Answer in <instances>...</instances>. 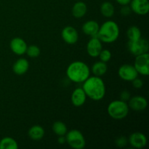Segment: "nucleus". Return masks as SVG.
Masks as SVG:
<instances>
[{
	"label": "nucleus",
	"instance_id": "f257e3e1",
	"mask_svg": "<svg viewBox=\"0 0 149 149\" xmlns=\"http://www.w3.org/2000/svg\"><path fill=\"white\" fill-rule=\"evenodd\" d=\"M81 88L84 91L87 97L95 101L102 100L106 95V85L100 77L90 76L83 82Z\"/></svg>",
	"mask_w": 149,
	"mask_h": 149
},
{
	"label": "nucleus",
	"instance_id": "f03ea898",
	"mask_svg": "<svg viewBox=\"0 0 149 149\" xmlns=\"http://www.w3.org/2000/svg\"><path fill=\"white\" fill-rule=\"evenodd\" d=\"M66 75L74 83H83L90 75L88 65L82 61H74L68 66Z\"/></svg>",
	"mask_w": 149,
	"mask_h": 149
},
{
	"label": "nucleus",
	"instance_id": "7ed1b4c3",
	"mask_svg": "<svg viewBox=\"0 0 149 149\" xmlns=\"http://www.w3.org/2000/svg\"><path fill=\"white\" fill-rule=\"evenodd\" d=\"M119 27L116 22L108 20L99 27L97 37L104 43H113L119 36Z\"/></svg>",
	"mask_w": 149,
	"mask_h": 149
},
{
	"label": "nucleus",
	"instance_id": "20e7f679",
	"mask_svg": "<svg viewBox=\"0 0 149 149\" xmlns=\"http://www.w3.org/2000/svg\"><path fill=\"white\" fill-rule=\"evenodd\" d=\"M130 108L127 102L121 100H113L109 103L107 111L109 116L115 120H121L126 117L129 113Z\"/></svg>",
	"mask_w": 149,
	"mask_h": 149
},
{
	"label": "nucleus",
	"instance_id": "39448f33",
	"mask_svg": "<svg viewBox=\"0 0 149 149\" xmlns=\"http://www.w3.org/2000/svg\"><path fill=\"white\" fill-rule=\"evenodd\" d=\"M66 143L74 149H82L85 147L86 141L83 134L78 130H71L65 134Z\"/></svg>",
	"mask_w": 149,
	"mask_h": 149
},
{
	"label": "nucleus",
	"instance_id": "423d86ee",
	"mask_svg": "<svg viewBox=\"0 0 149 149\" xmlns=\"http://www.w3.org/2000/svg\"><path fill=\"white\" fill-rule=\"evenodd\" d=\"M129 52L135 56L148 52V42L145 39L140 38L135 41H129L127 43Z\"/></svg>",
	"mask_w": 149,
	"mask_h": 149
},
{
	"label": "nucleus",
	"instance_id": "0eeeda50",
	"mask_svg": "<svg viewBox=\"0 0 149 149\" xmlns=\"http://www.w3.org/2000/svg\"><path fill=\"white\" fill-rule=\"evenodd\" d=\"M134 67L138 74L143 76L149 75V54L148 52L135 56Z\"/></svg>",
	"mask_w": 149,
	"mask_h": 149
},
{
	"label": "nucleus",
	"instance_id": "6e6552de",
	"mask_svg": "<svg viewBox=\"0 0 149 149\" xmlns=\"http://www.w3.org/2000/svg\"><path fill=\"white\" fill-rule=\"evenodd\" d=\"M118 75L124 81H132L138 77V73L133 65L124 64L119 67Z\"/></svg>",
	"mask_w": 149,
	"mask_h": 149
},
{
	"label": "nucleus",
	"instance_id": "1a4fd4ad",
	"mask_svg": "<svg viewBox=\"0 0 149 149\" xmlns=\"http://www.w3.org/2000/svg\"><path fill=\"white\" fill-rule=\"evenodd\" d=\"M103 49L102 42L97 37L93 36L89 40L87 44V54L92 58H97L98 57L100 51Z\"/></svg>",
	"mask_w": 149,
	"mask_h": 149
},
{
	"label": "nucleus",
	"instance_id": "9d476101",
	"mask_svg": "<svg viewBox=\"0 0 149 149\" xmlns=\"http://www.w3.org/2000/svg\"><path fill=\"white\" fill-rule=\"evenodd\" d=\"M130 7L135 14L145 15L149 12V1L148 0H131Z\"/></svg>",
	"mask_w": 149,
	"mask_h": 149
},
{
	"label": "nucleus",
	"instance_id": "9b49d317",
	"mask_svg": "<svg viewBox=\"0 0 149 149\" xmlns=\"http://www.w3.org/2000/svg\"><path fill=\"white\" fill-rule=\"evenodd\" d=\"M61 36L64 42L68 45H74L79 39L78 31L73 26H65L61 31Z\"/></svg>",
	"mask_w": 149,
	"mask_h": 149
},
{
	"label": "nucleus",
	"instance_id": "f8f14e48",
	"mask_svg": "<svg viewBox=\"0 0 149 149\" xmlns=\"http://www.w3.org/2000/svg\"><path fill=\"white\" fill-rule=\"evenodd\" d=\"M128 142L133 148L141 149L146 146L147 138L142 132H135L130 135Z\"/></svg>",
	"mask_w": 149,
	"mask_h": 149
},
{
	"label": "nucleus",
	"instance_id": "ddd939ff",
	"mask_svg": "<svg viewBox=\"0 0 149 149\" xmlns=\"http://www.w3.org/2000/svg\"><path fill=\"white\" fill-rule=\"evenodd\" d=\"M128 103L130 109L135 111H142L146 110L148 106V102L144 97L141 95H136L131 97Z\"/></svg>",
	"mask_w": 149,
	"mask_h": 149
},
{
	"label": "nucleus",
	"instance_id": "4468645a",
	"mask_svg": "<svg viewBox=\"0 0 149 149\" xmlns=\"http://www.w3.org/2000/svg\"><path fill=\"white\" fill-rule=\"evenodd\" d=\"M10 47L12 52L17 55H23L27 49V44L20 37H15L10 41Z\"/></svg>",
	"mask_w": 149,
	"mask_h": 149
},
{
	"label": "nucleus",
	"instance_id": "2eb2a0df",
	"mask_svg": "<svg viewBox=\"0 0 149 149\" xmlns=\"http://www.w3.org/2000/svg\"><path fill=\"white\" fill-rule=\"evenodd\" d=\"M87 95L82 88H77L73 91L71 96V103L76 107H80L85 103Z\"/></svg>",
	"mask_w": 149,
	"mask_h": 149
},
{
	"label": "nucleus",
	"instance_id": "dca6fc26",
	"mask_svg": "<svg viewBox=\"0 0 149 149\" xmlns=\"http://www.w3.org/2000/svg\"><path fill=\"white\" fill-rule=\"evenodd\" d=\"M29 68V63L26 58H19L14 63L13 65V71L16 75L21 76L26 74Z\"/></svg>",
	"mask_w": 149,
	"mask_h": 149
},
{
	"label": "nucleus",
	"instance_id": "f3484780",
	"mask_svg": "<svg viewBox=\"0 0 149 149\" xmlns=\"http://www.w3.org/2000/svg\"><path fill=\"white\" fill-rule=\"evenodd\" d=\"M99 26L98 23L95 20H87V22L83 24L81 29L84 34L93 37V36H97V32L99 30Z\"/></svg>",
	"mask_w": 149,
	"mask_h": 149
},
{
	"label": "nucleus",
	"instance_id": "a211bd4d",
	"mask_svg": "<svg viewBox=\"0 0 149 149\" xmlns=\"http://www.w3.org/2000/svg\"><path fill=\"white\" fill-rule=\"evenodd\" d=\"M87 12V4L84 1H77L75 4L73 5L71 13L73 16L76 18H81L86 15Z\"/></svg>",
	"mask_w": 149,
	"mask_h": 149
},
{
	"label": "nucleus",
	"instance_id": "6ab92c4d",
	"mask_svg": "<svg viewBox=\"0 0 149 149\" xmlns=\"http://www.w3.org/2000/svg\"><path fill=\"white\" fill-rule=\"evenodd\" d=\"M45 134V129L40 125H33L29 130L28 135L33 141H40L44 138Z\"/></svg>",
	"mask_w": 149,
	"mask_h": 149
},
{
	"label": "nucleus",
	"instance_id": "aec40b11",
	"mask_svg": "<svg viewBox=\"0 0 149 149\" xmlns=\"http://www.w3.org/2000/svg\"><path fill=\"white\" fill-rule=\"evenodd\" d=\"M108 71V66L106 63L103 61H97L93 64L92 67V72L96 77H102L105 75Z\"/></svg>",
	"mask_w": 149,
	"mask_h": 149
},
{
	"label": "nucleus",
	"instance_id": "412c9836",
	"mask_svg": "<svg viewBox=\"0 0 149 149\" xmlns=\"http://www.w3.org/2000/svg\"><path fill=\"white\" fill-rule=\"evenodd\" d=\"M100 13L106 17H111L114 15L115 7L110 1H104L100 5Z\"/></svg>",
	"mask_w": 149,
	"mask_h": 149
},
{
	"label": "nucleus",
	"instance_id": "4be33fe9",
	"mask_svg": "<svg viewBox=\"0 0 149 149\" xmlns=\"http://www.w3.org/2000/svg\"><path fill=\"white\" fill-rule=\"evenodd\" d=\"M17 141L10 137H5L0 141V149H17Z\"/></svg>",
	"mask_w": 149,
	"mask_h": 149
},
{
	"label": "nucleus",
	"instance_id": "5701e85b",
	"mask_svg": "<svg viewBox=\"0 0 149 149\" xmlns=\"http://www.w3.org/2000/svg\"><path fill=\"white\" fill-rule=\"evenodd\" d=\"M52 131L58 136H65L68 132V128L64 122L57 121L52 125Z\"/></svg>",
	"mask_w": 149,
	"mask_h": 149
},
{
	"label": "nucleus",
	"instance_id": "b1692460",
	"mask_svg": "<svg viewBox=\"0 0 149 149\" xmlns=\"http://www.w3.org/2000/svg\"><path fill=\"white\" fill-rule=\"evenodd\" d=\"M127 36L129 41H135L141 38V31L136 26H132L127 31Z\"/></svg>",
	"mask_w": 149,
	"mask_h": 149
},
{
	"label": "nucleus",
	"instance_id": "393cba45",
	"mask_svg": "<svg viewBox=\"0 0 149 149\" xmlns=\"http://www.w3.org/2000/svg\"><path fill=\"white\" fill-rule=\"evenodd\" d=\"M26 53L27 54L28 56L30 57V58H36L40 55V48L38 46H36V45H30V46H29L27 47Z\"/></svg>",
	"mask_w": 149,
	"mask_h": 149
},
{
	"label": "nucleus",
	"instance_id": "a878e982",
	"mask_svg": "<svg viewBox=\"0 0 149 149\" xmlns=\"http://www.w3.org/2000/svg\"><path fill=\"white\" fill-rule=\"evenodd\" d=\"M111 52L109 49H102L98 55L100 61H103L104 63L109 62L111 60Z\"/></svg>",
	"mask_w": 149,
	"mask_h": 149
},
{
	"label": "nucleus",
	"instance_id": "bb28decb",
	"mask_svg": "<svg viewBox=\"0 0 149 149\" xmlns=\"http://www.w3.org/2000/svg\"><path fill=\"white\" fill-rule=\"evenodd\" d=\"M115 143H116V145L118 147H121L122 148V147L125 146L127 145V138L125 137L121 136L116 138V141H115Z\"/></svg>",
	"mask_w": 149,
	"mask_h": 149
},
{
	"label": "nucleus",
	"instance_id": "cd10ccee",
	"mask_svg": "<svg viewBox=\"0 0 149 149\" xmlns=\"http://www.w3.org/2000/svg\"><path fill=\"white\" fill-rule=\"evenodd\" d=\"M131 95L130 93L128 90H124L120 93V100L122 101L127 102L130 99Z\"/></svg>",
	"mask_w": 149,
	"mask_h": 149
},
{
	"label": "nucleus",
	"instance_id": "c85d7f7f",
	"mask_svg": "<svg viewBox=\"0 0 149 149\" xmlns=\"http://www.w3.org/2000/svg\"><path fill=\"white\" fill-rule=\"evenodd\" d=\"M120 13L123 16H128L132 13V10L128 4L127 5H123L121 9Z\"/></svg>",
	"mask_w": 149,
	"mask_h": 149
},
{
	"label": "nucleus",
	"instance_id": "c756f323",
	"mask_svg": "<svg viewBox=\"0 0 149 149\" xmlns=\"http://www.w3.org/2000/svg\"><path fill=\"white\" fill-rule=\"evenodd\" d=\"M132 85H133V87L136 89H140L143 86V81H142L141 79H139L138 77H137V78H135V79L132 80Z\"/></svg>",
	"mask_w": 149,
	"mask_h": 149
},
{
	"label": "nucleus",
	"instance_id": "7c9ffc66",
	"mask_svg": "<svg viewBox=\"0 0 149 149\" xmlns=\"http://www.w3.org/2000/svg\"><path fill=\"white\" fill-rule=\"evenodd\" d=\"M116 1L118 3V4H120V5L123 6V5H127V4H130L131 0H116Z\"/></svg>",
	"mask_w": 149,
	"mask_h": 149
},
{
	"label": "nucleus",
	"instance_id": "2f4dec72",
	"mask_svg": "<svg viewBox=\"0 0 149 149\" xmlns=\"http://www.w3.org/2000/svg\"><path fill=\"white\" fill-rule=\"evenodd\" d=\"M58 142L59 144H64L66 143V140H65V136H59L58 139Z\"/></svg>",
	"mask_w": 149,
	"mask_h": 149
},
{
	"label": "nucleus",
	"instance_id": "473e14b6",
	"mask_svg": "<svg viewBox=\"0 0 149 149\" xmlns=\"http://www.w3.org/2000/svg\"><path fill=\"white\" fill-rule=\"evenodd\" d=\"M77 1H80V0H77Z\"/></svg>",
	"mask_w": 149,
	"mask_h": 149
}]
</instances>
